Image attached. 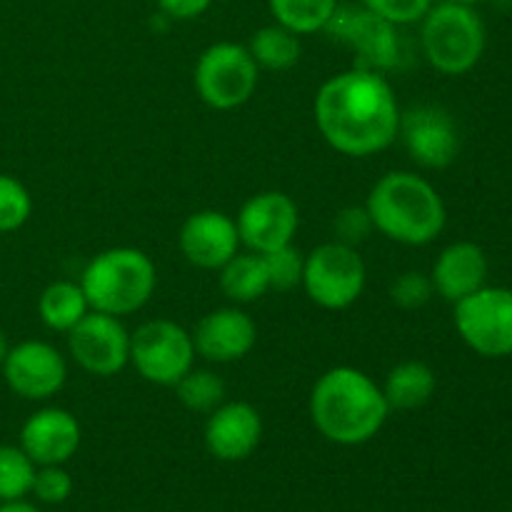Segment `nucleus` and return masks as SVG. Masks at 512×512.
<instances>
[{"label": "nucleus", "mask_w": 512, "mask_h": 512, "mask_svg": "<svg viewBox=\"0 0 512 512\" xmlns=\"http://www.w3.org/2000/svg\"><path fill=\"white\" fill-rule=\"evenodd\" d=\"M315 125L338 153L368 158L395 143L400 105L383 73L350 68L318 90Z\"/></svg>", "instance_id": "1"}, {"label": "nucleus", "mask_w": 512, "mask_h": 512, "mask_svg": "<svg viewBox=\"0 0 512 512\" xmlns=\"http://www.w3.org/2000/svg\"><path fill=\"white\" fill-rule=\"evenodd\" d=\"M390 415L383 388L350 365L325 370L310 393V420L335 445H363L383 430Z\"/></svg>", "instance_id": "2"}, {"label": "nucleus", "mask_w": 512, "mask_h": 512, "mask_svg": "<svg viewBox=\"0 0 512 512\" xmlns=\"http://www.w3.org/2000/svg\"><path fill=\"white\" fill-rule=\"evenodd\" d=\"M373 228L400 245H428L443 233L445 203L438 190L408 170L385 173L365 200Z\"/></svg>", "instance_id": "3"}, {"label": "nucleus", "mask_w": 512, "mask_h": 512, "mask_svg": "<svg viewBox=\"0 0 512 512\" xmlns=\"http://www.w3.org/2000/svg\"><path fill=\"white\" fill-rule=\"evenodd\" d=\"M155 263L138 248H110L95 255L80 275L90 310L123 315L138 313L155 293Z\"/></svg>", "instance_id": "4"}, {"label": "nucleus", "mask_w": 512, "mask_h": 512, "mask_svg": "<svg viewBox=\"0 0 512 512\" xmlns=\"http://www.w3.org/2000/svg\"><path fill=\"white\" fill-rule=\"evenodd\" d=\"M485 23L473 5L440 0L420 20V43L428 63L443 75H465L485 53Z\"/></svg>", "instance_id": "5"}, {"label": "nucleus", "mask_w": 512, "mask_h": 512, "mask_svg": "<svg viewBox=\"0 0 512 512\" xmlns=\"http://www.w3.org/2000/svg\"><path fill=\"white\" fill-rule=\"evenodd\" d=\"M258 63L248 45L213 43L195 63V90L215 110H233L248 103L258 88Z\"/></svg>", "instance_id": "6"}, {"label": "nucleus", "mask_w": 512, "mask_h": 512, "mask_svg": "<svg viewBox=\"0 0 512 512\" xmlns=\"http://www.w3.org/2000/svg\"><path fill=\"white\" fill-rule=\"evenodd\" d=\"M323 33H328V38L335 43H343L353 50V68L385 73V70H393L403 58L398 25L383 20L365 5L338 3Z\"/></svg>", "instance_id": "7"}, {"label": "nucleus", "mask_w": 512, "mask_h": 512, "mask_svg": "<svg viewBox=\"0 0 512 512\" xmlns=\"http://www.w3.org/2000/svg\"><path fill=\"white\" fill-rule=\"evenodd\" d=\"M193 335L175 320L155 318L130 335V363L143 380L175 388L188 370L195 368Z\"/></svg>", "instance_id": "8"}, {"label": "nucleus", "mask_w": 512, "mask_h": 512, "mask_svg": "<svg viewBox=\"0 0 512 512\" xmlns=\"http://www.w3.org/2000/svg\"><path fill=\"white\" fill-rule=\"evenodd\" d=\"M365 278H368V270L358 248L330 240L305 255L300 285L320 308L345 310L363 295Z\"/></svg>", "instance_id": "9"}, {"label": "nucleus", "mask_w": 512, "mask_h": 512, "mask_svg": "<svg viewBox=\"0 0 512 512\" xmlns=\"http://www.w3.org/2000/svg\"><path fill=\"white\" fill-rule=\"evenodd\" d=\"M455 330L483 358L512 355V290L483 285L455 303Z\"/></svg>", "instance_id": "10"}, {"label": "nucleus", "mask_w": 512, "mask_h": 512, "mask_svg": "<svg viewBox=\"0 0 512 512\" xmlns=\"http://www.w3.org/2000/svg\"><path fill=\"white\" fill-rule=\"evenodd\" d=\"M70 358L90 375L110 378L130 363V333L120 318L90 310L68 333Z\"/></svg>", "instance_id": "11"}, {"label": "nucleus", "mask_w": 512, "mask_h": 512, "mask_svg": "<svg viewBox=\"0 0 512 512\" xmlns=\"http://www.w3.org/2000/svg\"><path fill=\"white\" fill-rule=\"evenodd\" d=\"M398 138L410 158L430 170L448 168L460 153L458 125L440 105H415L400 113Z\"/></svg>", "instance_id": "12"}, {"label": "nucleus", "mask_w": 512, "mask_h": 512, "mask_svg": "<svg viewBox=\"0 0 512 512\" xmlns=\"http://www.w3.org/2000/svg\"><path fill=\"white\" fill-rule=\"evenodd\" d=\"M235 225H238L240 243L263 255L293 243L300 225V210L290 195L280 190H265L245 200Z\"/></svg>", "instance_id": "13"}, {"label": "nucleus", "mask_w": 512, "mask_h": 512, "mask_svg": "<svg viewBox=\"0 0 512 512\" xmlns=\"http://www.w3.org/2000/svg\"><path fill=\"white\" fill-rule=\"evenodd\" d=\"M3 378L8 388L23 400H48L63 390L68 380V363L50 343L25 340L5 355Z\"/></svg>", "instance_id": "14"}, {"label": "nucleus", "mask_w": 512, "mask_h": 512, "mask_svg": "<svg viewBox=\"0 0 512 512\" xmlns=\"http://www.w3.org/2000/svg\"><path fill=\"white\" fill-rule=\"evenodd\" d=\"M180 253L200 270H220L240 250L238 225L223 210H198L188 215L178 235Z\"/></svg>", "instance_id": "15"}, {"label": "nucleus", "mask_w": 512, "mask_h": 512, "mask_svg": "<svg viewBox=\"0 0 512 512\" xmlns=\"http://www.w3.org/2000/svg\"><path fill=\"white\" fill-rule=\"evenodd\" d=\"M263 440V418L250 403L235 400L208 413L205 448L223 463H240L258 450Z\"/></svg>", "instance_id": "16"}, {"label": "nucleus", "mask_w": 512, "mask_h": 512, "mask_svg": "<svg viewBox=\"0 0 512 512\" xmlns=\"http://www.w3.org/2000/svg\"><path fill=\"white\" fill-rule=\"evenodd\" d=\"M195 353L208 363H238L258 340L255 320L240 308H218L203 315L193 333Z\"/></svg>", "instance_id": "17"}, {"label": "nucleus", "mask_w": 512, "mask_h": 512, "mask_svg": "<svg viewBox=\"0 0 512 512\" xmlns=\"http://www.w3.org/2000/svg\"><path fill=\"white\" fill-rule=\"evenodd\" d=\"M83 430L65 408H43L20 428V448L35 465H65L80 448Z\"/></svg>", "instance_id": "18"}, {"label": "nucleus", "mask_w": 512, "mask_h": 512, "mask_svg": "<svg viewBox=\"0 0 512 512\" xmlns=\"http://www.w3.org/2000/svg\"><path fill=\"white\" fill-rule=\"evenodd\" d=\"M485 278H488L485 250L468 240H460V243L440 250L433 273H430L435 293L453 305L483 288Z\"/></svg>", "instance_id": "19"}, {"label": "nucleus", "mask_w": 512, "mask_h": 512, "mask_svg": "<svg viewBox=\"0 0 512 512\" xmlns=\"http://www.w3.org/2000/svg\"><path fill=\"white\" fill-rule=\"evenodd\" d=\"M380 388L390 410H418L430 403L438 388V378L423 360H403L390 370Z\"/></svg>", "instance_id": "20"}, {"label": "nucleus", "mask_w": 512, "mask_h": 512, "mask_svg": "<svg viewBox=\"0 0 512 512\" xmlns=\"http://www.w3.org/2000/svg\"><path fill=\"white\" fill-rule=\"evenodd\" d=\"M220 290L233 303H255L270 293V278L260 253H238L220 268Z\"/></svg>", "instance_id": "21"}, {"label": "nucleus", "mask_w": 512, "mask_h": 512, "mask_svg": "<svg viewBox=\"0 0 512 512\" xmlns=\"http://www.w3.org/2000/svg\"><path fill=\"white\" fill-rule=\"evenodd\" d=\"M38 313L45 328L68 333L90 313L88 298H85L80 283L73 280H55L40 293Z\"/></svg>", "instance_id": "22"}, {"label": "nucleus", "mask_w": 512, "mask_h": 512, "mask_svg": "<svg viewBox=\"0 0 512 512\" xmlns=\"http://www.w3.org/2000/svg\"><path fill=\"white\" fill-rule=\"evenodd\" d=\"M250 55L258 63V68L265 70H288L293 68L300 60V35H295L293 30L283 28V25H263L260 30H255L253 38L248 43Z\"/></svg>", "instance_id": "23"}, {"label": "nucleus", "mask_w": 512, "mask_h": 512, "mask_svg": "<svg viewBox=\"0 0 512 512\" xmlns=\"http://www.w3.org/2000/svg\"><path fill=\"white\" fill-rule=\"evenodd\" d=\"M268 8L278 25L293 30L295 35H310L325 30L338 0H268Z\"/></svg>", "instance_id": "24"}, {"label": "nucleus", "mask_w": 512, "mask_h": 512, "mask_svg": "<svg viewBox=\"0 0 512 512\" xmlns=\"http://www.w3.org/2000/svg\"><path fill=\"white\" fill-rule=\"evenodd\" d=\"M225 380L213 370L193 368L175 383V395L190 413H213L225 403Z\"/></svg>", "instance_id": "25"}, {"label": "nucleus", "mask_w": 512, "mask_h": 512, "mask_svg": "<svg viewBox=\"0 0 512 512\" xmlns=\"http://www.w3.org/2000/svg\"><path fill=\"white\" fill-rule=\"evenodd\" d=\"M38 465L20 445H0V503L20 500L33 490Z\"/></svg>", "instance_id": "26"}, {"label": "nucleus", "mask_w": 512, "mask_h": 512, "mask_svg": "<svg viewBox=\"0 0 512 512\" xmlns=\"http://www.w3.org/2000/svg\"><path fill=\"white\" fill-rule=\"evenodd\" d=\"M33 198L18 178L0 173V233H13L28 223Z\"/></svg>", "instance_id": "27"}, {"label": "nucleus", "mask_w": 512, "mask_h": 512, "mask_svg": "<svg viewBox=\"0 0 512 512\" xmlns=\"http://www.w3.org/2000/svg\"><path fill=\"white\" fill-rule=\"evenodd\" d=\"M263 260L265 268H268L270 290H275V293H288V290H295L303 283L305 255L293 243L263 253Z\"/></svg>", "instance_id": "28"}, {"label": "nucleus", "mask_w": 512, "mask_h": 512, "mask_svg": "<svg viewBox=\"0 0 512 512\" xmlns=\"http://www.w3.org/2000/svg\"><path fill=\"white\" fill-rule=\"evenodd\" d=\"M433 295V280H430V275L420 273V270L400 273L398 278L393 280V285H390V298H393V303L403 310H420L423 305L430 303Z\"/></svg>", "instance_id": "29"}, {"label": "nucleus", "mask_w": 512, "mask_h": 512, "mask_svg": "<svg viewBox=\"0 0 512 512\" xmlns=\"http://www.w3.org/2000/svg\"><path fill=\"white\" fill-rule=\"evenodd\" d=\"M30 493L45 505H60L73 495V478L63 465H40L35 470L33 490Z\"/></svg>", "instance_id": "30"}, {"label": "nucleus", "mask_w": 512, "mask_h": 512, "mask_svg": "<svg viewBox=\"0 0 512 512\" xmlns=\"http://www.w3.org/2000/svg\"><path fill=\"white\" fill-rule=\"evenodd\" d=\"M373 230V220H370V213L365 205H348L333 220L335 240L343 245H350V248H358L360 243H365Z\"/></svg>", "instance_id": "31"}, {"label": "nucleus", "mask_w": 512, "mask_h": 512, "mask_svg": "<svg viewBox=\"0 0 512 512\" xmlns=\"http://www.w3.org/2000/svg\"><path fill=\"white\" fill-rule=\"evenodd\" d=\"M435 0H363V5L368 10H373L375 15H380L383 20L393 25H413L420 23L425 18L430 8H433Z\"/></svg>", "instance_id": "32"}, {"label": "nucleus", "mask_w": 512, "mask_h": 512, "mask_svg": "<svg viewBox=\"0 0 512 512\" xmlns=\"http://www.w3.org/2000/svg\"><path fill=\"white\" fill-rule=\"evenodd\" d=\"M213 5V0H158V8L170 20L200 18Z\"/></svg>", "instance_id": "33"}, {"label": "nucleus", "mask_w": 512, "mask_h": 512, "mask_svg": "<svg viewBox=\"0 0 512 512\" xmlns=\"http://www.w3.org/2000/svg\"><path fill=\"white\" fill-rule=\"evenodd\" d=\"M0 512H40L33 503H28L25 498L20 500H8V503H0Z\"/></svg>", "instance_id": "34"}, {"label": "nucleus", "mask_w": 512, "mask_h": 512, "mask_svg": "<svg viewBox=\"0 0 512 512\" xmlns=\"http://www.w3.org/2000/svg\"><path fill=\"white\" fill-rule=\"evenodd\" d=\"M8 338H5V333H3V328H0V368H3V360H5V355H8Z\"/></svg>", "instance_id": "35"}, {"label": "nucleus", "mask_w": 512, "mask_h": 512, "mask_svg": "<svg viewBox=\"0 0 512 512\" xmlns=\"http://www.w3.org/2000/svg\"><path fill=\"white\" fill-rule=\"evenodd\" d=\"M448 3H463V5H478V3H483V0H448Z\"/></svg>", "instance_id": "36"}]
</instances>
